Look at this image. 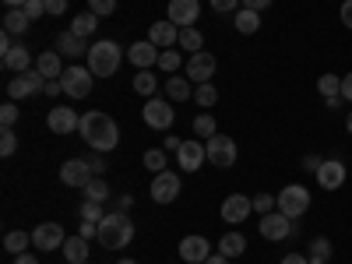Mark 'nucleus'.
Returning <instances> with one entry per match:
<instances>
[{
  "instance_id": "nucleus-29",
  "label": "nucleus",
  "mask_w": 352,
  "mask_h": 264,
  "mask_svg": "<svg viewBox=\"0 0 352 264\" xmlns=\"http://www.w3.org/2000/svg\"><path fill=\"white\" fill-rule=\"evenodd\" d=\"M99 28V14H92V11H81L74 21H71V32L74 36H81V39H88Z\"/></svg>"
},
{
  "instance_id": "nucleus-59",
  "label": "nucleus",
  "mask_w": 352,
  "mask_h": 264,
  "mask_svg": "<svg viewBox=\"0 0 352 264\" xmlns=\"http://www.w3.org/2000/svg\"><path fill=\"white\" fill-rule=\"evenodd\" d=\"M14 264H39V261H36L32 254H18V257H14Z\"/></svg>"
},
{
  "instance_id": "nucleus-18",
  "label": "nucleus",
  "mask_w": 352,
  "mask_h": 264,
  "mask_svg": "<svg viewBox=\"0 0 352 264\" xmlns=\"http://www.w3.org/2000/svg\"><path fill=\"white\" fill-rule=\"evenodd\" d=\"M345 162H338V159H324L320 162V169H317V184L324 187V190H338L342 184H345Z\"/></svg>"
},
{
  "instance_id": "nucleus-42",
  "label": "nucleus",
  "mask_w": 352,
  "mask_h": 264,
  "mask_svg": "<svg viewBox=\"0 0 352 264\" xmlns=\"http://www.w3.org/2000/svg\"><path fill=\"white\" fill-rule=\"evenodd\" d=\"M278 208V197H272V194H257L254 197V212L257 215H268V212H275Z\"/></svg>"
},
{
  "instance_id": "nucleus-4",
  "label": "nucleus",
  "mask_w": 352,
  "mask_h": 264,
  "mask_svg": "<svg viewBox=\"0 0 352 264\" xmlns=\"http://www.w3.org/2000/svg\"><path fill=\"white\" fill-rule=\"evenodd\" d=\"M46 74L39 71V67H32V71H21L18 78H11L8 81V96L18 102V99H28V96H39V92H46Z\"/></svg>"
},
{
  "instance_id": "nucleus-58",
  "label": "nucleus",
  "mask_w": 352,
  "mask_h": 264,
  "mask_svg": "<svg viewBox=\"0 0 352 264\" xmlns=\"http://www.w3.org/2000/svg\"><path fill=\"white\" fill-rule=\"evenodd\" d=\"M180 144H184L180 138H166V148H169V152H180Z\"/></svg>"
},
{
  "instance_id": "nucleus-2",
  "label": "nucleus",
  "mask_w": 352,
  "mask_h": 264,
  "mask_svg": "<svg viewBox=\"0 0 352 264\" xmlns=\"http://www.w3.org/2000/svg\"><path fill=\"white\" fill-rule=\"evenodd\" d=\"M131 240H134V222H131L124 212L106 215V219L99 222V243H102L106 250H124V247H131Z\"/></svg>"
},
{
  "instance_id": "nucleus-11",
  "label": "nucleus",
  "mask_w": 352,
  "mask_h": 264,
  "mask_svg": "<svg viewBox=\"0 0 352 264\" xmlns=\"http://www.w3.org/2000/svg\"><path fill=\"white\" fill-rule=\"evenodd\" d=\"M257 229H261L264 240H275V243H278V240H285L289 232H292V219L275 208V212H268V215H261V226H257Z\"/></svg>"
},
{
  "instance_id": "nucleus-24",
  "label": "nucleus",
  "mask_w": 352,
  "mask_h": 264,
  "mask_svg": "<svg viewBox=\"0 0 352 264\" xmlns=\"http://www.w3.org/2000/svg\"><path fill=\"white\" fill-rule=\"evenodd\" d=\"M60 254H64L71 264H85V261H88V240H85V236H67L64 247H60Z\"/></svg>"
},
{
  "instance_id": "nucleus-31",
  "label": "nucleus",
  "mask_w": 352,
  "mask_h": 264,
  "mask_svg": "<svg viewBox=\"0 0 352 264\" xmlns=\"http://www.w3.org/2000/svg\"><path fill=\"white\" fill-rule=\"evenodd\" d=\"M25 247H32V232H21V229H14V232H8L4 236V250L8 254H25Z\"/></svg>"
},
{
  "instance_id": "nucleus-21",
  "label": "nucleus",
  "mask_w": 352,
  "mask_h": 264,
  "mask_svg": "<svg viewBox=\"0 0 352 264\" xmlns=\"http://www.w3.org/2000/svg\"><path fill=\"white\" fill-rule=\"evenodd\" d=\"M0 64H4V71H14V74H21V71H32V67H36L32 53H28L21 43H14L4 56H0Z\"/></svg>"
},
{
  "instance_id": "nucleus-53",
  "label": "nucleus",
  "mask_w": 352,
  "mask_h": 264,
  "mask_svg": "<svg viewBox=\"0 0 352 264\" xmlns=\"http://www.w3.org/2000/svg\"><path fill=\"white\" fill-rule=\"evenodd\" d=\"M282 264H310V257H307V254H285Z\"/></svg>"
},
{
  "instance_id": "nucleus-39",
  "label": "nucleus",
  "mask_w": 352,
  "mask_h": 264,
  "mask_svg": "<svg viewBox=\"0 0 352 264\" xmlns=\"http://www.w3.org/2000/svg\"><path fill=\"white\" fill-rule=\"evenodd\" d=\"M159 67L166 71V74H176L184 67V56L176 53V50H162V56H159Z\"/></svg>"
},
{
  "instance_id": "nucleus-34",
  "label": "nucleus",
  "mask_w": 352,
  "mask_h": 264,
  "mask_svg": "<svg viewBox=\"0 0 352 264\" xmlns=\"http://www.w3.org/2000/svg\"><path fill=\"white\" fill-rule=\"evenodd\" d=\"M180 50H190V53H201V50H204V36L197 32L194 25L180 28Z\"/></svg>"
},
{
  "instance_id": "nucleus-7",
  "label": "nucleus",
  "mask_w": 352,
  "mask_h": 264,
  "mask_svg": "<svg viewBox=\"0 0 352 264\" xmlns=\"http://www.w3.org/2000/svg\"><path fill=\"white\" fill-rule=\"evenodd\" d=\"M204 152H208V162L212 166L229 169L232 162H236V141L226 138V134H212L208 141H204Z\"/></svg>"
},
{
  "instance_id": "nucleus-13",
  "label": "nucleus",
  "mask_w": 352,
  "mask_h": 264,
  "mask_svg": "<svg viewBox=\"0 0 352 264\" xmlns=\"http://www.w3.org/2000/svg\"><path fill=\"white\" fill-rule=\"evenodd\" d=\"M46 124H50L53 134H74V131L81 127V116H78L71 106H53L50 116H46Z\"/></svg>"
},
{
  "instance_id": "nucleus-55",
  "label": "nucleus",
  "mask_w": 352,
  "mask_h": 264,
  "mask_svg": "<svg viewBox=\"0 0 352 264\" xmlns=\"http://www.w3.org/2000/svg\"><path fill=\"white\" fill-rule=\"evenodd\" d=\"M320 162H324V159H317V155H307V159H303V169L317 173V169H320Z\"/></svg>"
},
{
  "instance_id": "nucleus-28",
  "label": "nucleus",
  "mask_w": 352,
  "mask_h": 264,
  "mask_svg": "<svg viewBox=\"0 0 352 264\" xmlns=\"http://www.w3.org/2000/svg\"><path fill=\"white\" fill-rule=\"evenodd\" d=\"M232 25H236V32L254 36L257 28H261V14H257V11H250V8H240V11H236V18H232Z\"/></svg>"
},
{
  "instance_id": "nucleus-27",
  "label": "nucleus",
  "mask_w": 352,
  "mask_h": 264,
  "mask_svg": "<svg viewBox=\"0 0 352 264\" xmlns=\"http://www.w3.org/2000/svg\"><path fill=\"white\" fill-rule=\"evenodd\" d=\"M28 25H32V18H28L21 8H11V11L4 14V32H11V36H25Z\"/></svg>"
},
{
  "instance_id": "nucleus-52",
  "label": "nucleus",
  "mask_w": 352,
  "mask_h": 264,
  "mask_svg": "<svg viewBox=\"0 0 352 264\" xmlns=\"http://www.w3.org/2000/svg\"><path fill=\"white\" fill-rule=\"evenodd\" d=\"M342 99H345V102H352V71L342 78Z\"/></svg>"
},
{
  "instance_id": "nucleus-38",
  "label": "nucleus",
  "mask_w": 352,
  "mask_h": 264,
  "mask_svg": "<svg viewBox=\"0 0 352 264\" xmlns=\"http://www.w3.org/2000/svg\"><path fill=\"white\" fill-rule=\"evenodd\" d=\"M194 134H201L204 141H208L212 134H219V127H215V116H212V113H201L197 120H194Z\"/></svg>"
},
{
  "instance_id": "nucleus-63",
  "label": "nucleus",
  "mask_w": 352,
  "mask_h": 264,
  "mask_svg": "<svg viewBox=\"0 0 352 264\" xmlns=\"http://www.w3.org/2000/svg\"><path fill=\"white\" fill-rule=\"evenodd\" d=\"M85 264H88V261H85Z\"/></svg>"
},
{
  "instance_id": "nucleus-60",
  "label": "nucleus",
  "mask_w": 352,
  "mask_h": 264,
  "mask_svg": "<svg viewBox=\"0 0 352 264\" xmlns=\"http://www.w3.org/2000/svg\"><path fill=\"white\" fill-rule=\"evenodd\" d=\"M4 4H8V8H25L28 0H4Z\"/></svg>"
},
{
  "instance_id": "nucleus-5",
  "label": "nucleus",
  "mask_w": 352,
  "mask_h": 264,
  "mask_svg": "<svg viewBox=\"0 0 352 264\" xmlns=\"http://www.w3.org/2000/svg\"><path fill=\"white\" fill-rule=\"evenodd\" d=\"M310 208V190L303 184H289L278 190V212L289 215V219H300L303 212Z\"/></svg>"
},
{
  "instance_id": "nucleus-32",
  "label": "nucleus",
  "mask_w": 352,
  "mask_h": 264,
  "mask_svg": "<svg viewBox=\"0 0 352 264\" xmlns=\"http://www.w3.org/2000/svg\"><path fill=\"white\" fill-rule=\"evenodd\" d=\"M155 88H159V78H155L152 71H138V74H134V92H138V96L152 99Z\"/></svg>"
},
{
  "instance_id": "nucleus-51",
  "label": "nucleus",
  "mask_w": 352,
  "mask_h": 264,
  "mask_svg": "<svg viewBox=\"0 0 352 264\" xmlns=\"http://www.w3.org/2000/svg\"><path fill=\"white\" fill-rule=\"evenodd\" d=\"M272 4H275V0H243V8H250V11H257V14H261L264 8H272Z\"/></svg>"
},
{
  "instance_id": "nucleus-15",
  "label": "nucleus",
  "mask_w": 352,
  "mask_h": 264,
  "mask_svg": "<svg viewBox=\"0 0 352 264\" xmlns=\"http://www.w3.org/2000/svg\"><path fill=\"white\" fill-rule=\"evenodd\" d=\"M127 56H131V64H134L138 71H152V67L159 64L162 50H159L152 39H141V43H134V46L127 50Z\"/></svg>"
},
{
  "instance_id": "nucleus-22",
  "label": "nucleus",
  "mask_w": 352,
  "mask_h": 264,
  "mask_svg": "<svg viewBox=\"0 0 352 264\" xmlns=\"http://www.w3.org/2000/svg\"><path fill=\"white\" fill-rule=\"evenodd\" d=\"M148 39H152L159 50L180 46V25H173V21H155V25L148 28Z\"/></svg>"
},
{
  "instance_id": "nucleus-43",
  "label": "nucleus",
  "mask_w": 352,
  "mask_h": 264,
  "mask_svg": "<svg viewBox=\"0 0 352 264\" xmlns=\"http://www.w3.org/2000/svg\"><path fill=\"white\" fill-rule=\"evenodd\" d=\"M88 11L99 14V18H109L116 11V0H88Z\"/></svg>"
},
{
  "instance_id": "nucleus-40",
  "label": "nucleus",
  "mask_w": 352,
  "mask_h": 264,
  "mask_svg": "<svg viewBox=\"0 0 352 264\" xmlns=\"http://www.w3.org/2000/svg\"><path fill=\"white\" fill-rule=\"evenodd\" d=\"M78 215H81V222H102V219H106L102 204H99V201H88V197H85V204H81Z\"/></svg>"
},
{
  "instance_id": "nucleus-12",
  "label": "nucleus",
  "mask_w": 352,
  "mask_h": 264,
  "mask_svg": "<svg viewBox=\"0 0 352 264\" xmlns=\"http://www.w3.org/2000/svg\"><path fill=\"white\" fill-rule=\"evenodd\" d=\"M176 194H180V176L169 173V169L155 173V180H152V201L155 204H169V201H176Z\"/></svg>"
},
{
  "instance_id": "nucleus-23",
  "label": "nucleus",
  "mask_w": 352,
  "mask_h": 264,
  "mask_svg": "<svg viewBox=\"0 0 352 264\" xmlns=\"http://www.w3.org/2000/svg\"><path fill=\"white\" fill-rule=\"evenodd\" d=\"M88 50H92V46H88L81 36H74L71 28L56 36V53H60V56H71V60H78V56H88Z\"/></svg>"
},
{
  "instance_id": "nucleus-48",
  "label": "nucleus",
  "mask_w": 352,
  "mask_h": 264,
  "mask_svg": "<svg viewBox=\"0 0 352 264\" xmlns=\"http://www.w3.org/2000/svg\"><path fill=\"white\" fill-rule=\"evenodd\" d=\"M208 4H212L219 14H229V11H240V4H243V0H208Z\"/></svg>"
},
{
  "instance_id": "nucleus-3",
  "label": "nucleus",
  "mask_w": 352,
  "mask_h": 264,
  "mask_svg": "<svg viewBox=\"0 0 352 264\" xmlns=\"http://www.w3.org/2000/svg\"><path fill=\"white\" fill-rule=\"evenodd\" d=\"M120 60H124V50L116 46L113 39H99V43H92V50H88V71H92L96 78L116 74Z\"/></svg>"
},
{
  "instance_id": "nucleus-30",
  "label": "nucleus",
  "mask_w": 352,
  "mask_h": 264,
  "mask_svg": "<svg viewBox=\"0 0 352 264\" xmlns=\"http://www.w3.org/2000/svg\"><path fill=\"white\" fill-rule=\"evenodd\" d=\"M166 96L173 102H187L190 99V78H166Z\"/></svg>"
},
{
  "instance_id": "nucleus-49",
  "label": "nucleus",
  "mask_w": 352,
  "mask_h": 264,
  "mask_svg": "<svg viewBox=\"0 0 352 264\" xmlns=\"http://www.w3.org/2000/svg\"><path fill=\"white\" fill-rule=\"evenodd\" d=\"M78 236H85V240H99V222H81Z\"/></svg>"
},
{
  "instance_id": "nucleus-8",
  "label": "nucleus",
  "mask_w": 352,
  "mask_h": 264,
  "mask_svg": "<svg viewBox=\"0 0 352 264\" xmlns=\"http://www.w3.org/2000/svg\"><path fill=\"white\" fill-rule=\"evenodd\" d=\"M141 113H144V124H148L152 131H169L173 127V120H176V113H173V106L169 102H162V99H144V106H141Z\"/></svg>"
},
{
  "instance_id": "nucleus-61",
  "label": "nucleus",
  "mask_w": 352,
  "mask_h": 264,
  "mask_svg": "<svg viewBox=\"0 0 352 264\" xmlns=\"http://www.w3.org/2000/svg\"><path fill=\"white\" fill-rule=\"evenodd\" d=\"M345 127H349V134H352V109H349V120H345Z\"/></svg>"
},
{
  "instance_id": "nucleus-56",
  "label": "nucleus",
  "mask_w": 352,
  "mask_h": 264,
  "mask_svg": "<svg viewBox=\"0 0 352 264\" xmlns=\"http://www.w3.org/2000/svg\"><path fill=\"white\" fill-rule=\"evenodd\" d=\"M11 46H14V43H11V32H0V56H4Z\"/></svg>"
},
{
  "instance_id": "nucleus-37",
  "label": "nucleus",
  "mask_w": 352,
  "mask_h": 264,
  "mask_svg": "<svg viewBox=\"0 0 352 264\" xmlns=\"http://www.w3.org/2000/svg\"><path fill=\"white\" fill-rule=\"evenodd\" d=\"M194 102H197V106H204V109H208V106H215V102H219V92H215V85H212V81L197 85V88H194Z\"/></svg>"
},
{
  "instance_id": "nucleus-57",
  "label": "nucleus",
  "mask_w": 352,
  "mask_h": 264,
  "mask_svg": "<svg viewBox=\"0 0 352 264\" xmlns=\"http://www.w3.org/2000/svg\"><path fill=\"white\" fill-rule=\"evenodd\" d=\"M204 264H232V261H229L226 254H212V257H208V261H204Z\"/></svg>"
},
{
  "instance_id": "nucleus-44",
  "label": "nucleus",
  "mask_w": 352,
  "mask_h": 264,
  "mask_svg": "<svg viewBox=\"0 0 352 264\" xmlns=\"http://www.w3.org/2000/svg\"><path fill=\"white\" fill-rule=\"evenodd\" d=\"M144 166H148L152 173H162V169H166V152H159V148L144 152Z\"/></svg>"
},
{
  "instance_id": "nucleus-9",
  "label": "nucleus",
  "mask_w": 352,
  "mask_h": 264,
  "mask_svg": "<svg viewBox=\"0 0 352 264\" xmlns=\"http://www.w3.org/2000/svg\"><path fill=\"white\" fill-rule=\"evenodd\" d=\"M215 67H219V60H215L208 50L190 53V60H187V78L197 81V85H204V81H212V78H215Z\"/></svg>"
},
{
  "instance_id": "nucleus-41",
  "label": "nucleus",
  "mask_w": 352,
  "mask_h": 264,
  "mask_svg": "<svg viewBox=\"0 0 352 264\" xmlns=\"http://www.w3.org/2000/svg\"><path fill=\"white\" fill-rule=\"evenodd\" d=\"M14 152H18V134H14L11 127H4V131H0V155L11 159Z\"/></svg>"
},
{
  "instance_id": "nucleus-47",
  "label": "nucleus",
  "mask_w": 352,
  "mask_h": 264,
  "mask_svg": "<svg viewBox=\"0 0 352 264\" xmlns=\"http://www.w3.org/2000/svg\"><path fill=\"white\" fill-rule=\"evenodd\" d=\"M85 162H88V169H92V176H102V173H106V159H102V152L85 155Z\"/></svg>"
},
{
  "instance_id": "nucleus-36",
  "label": "nucleus",
  "mask_w": 352,
  "mask_h": 264,
  "mask_svg": "<svg viewBox=\"0 0 352 264\" xmlns=\"http://www.w3.org/2000/svg\"><path fill=\"white\" fill-rule=\"evenodd\" d=\"M85 197L88 201H109V184L102 180V176H92V180H88V187H85Z\"/></svg>"
},
{
  "instance_id": "nucleus-16",
  "label": "nucleus",
  "mask_w": 352,
  "mask_h": 264,
  "mask_svg": "<svg viewBox=\"0 0 352 264\" xmlns=\"http://www.w3.org/2000/svg\"><path fill=\"white\" fill-rule=\"evenodd\" d=\"M176 162H180L184 173H197L204 162H208V152H204L201 141H184L180 152H176Z\"/></svg>"
},
{
  "instance_id": "nucleus-20",
  "label": "nucleus",
  "mask_w": 352,
  "mask_h": 264,
  "mask_svg": "<svg viewBox=\"0 0 352 264\" xmlns=\"http://www.w3.org/2000/svg\"><path fill=\"white\" fill-rule=\"evenodd\" d=\"M169 21L173 25H180V28H187V25H194L197 21V14H201V4L197 0H169Z\"/></svg>"
},
{
  "instance_id": "nucleus-1",
  "label": "nucleus",
  "mask_w": 352,
  "mask_h": 264,
  "mask_svg": "<svg viewBox=\"0 0 352 264\" xmlns=\"http://www.w3.org/2000/svg\"><path fill=\"white\" fill-rule=\"evenodd\" d=\"M78 134L85 138V144L92 152H113L116 144H120V127H116V120H113V116H106L102 109L85 113Z\"/></svg>"
},
{
  "instance_id": "nucleus-10",
  "label": "nucleus",
  "mask_w": 352,
  "mask_h": 264,
  "mask_svg": "<svg viewBox=\"0 0 352 264\" xmlns=\"http://www.w3.org/2000/svg\"><path fill=\"white\" fill-rule=\"evenodd\" d=\"M64 226H56V222H43V226H36L32 229V247H39V250H60L64 247Z\"/></svg>"
},
{
  "instance_id": "nucleus-17",
  "label": "nucleus",
  "mask_w": 352,
  "mask_h": 264,
  "mask_svg": "<svg viewBox=\"0 0 352 264\" xmlns=\"http://www.w3.org/2000/svg\"><path fill=\"white\" fill-rule=\"evenodd\" d=\"M60 180H64L67 187L85 190V187H88V180H92V169H88V162H85V159H67V162L60 166Z\"/></svg>"
},
{
  "instance_id": "nucleus-46",
  "label": "nucleus",
  "mask_w": 352,
  "mask_h": 264,
  "mask_svg": "<svg viewBox=\"0 0 352 264\" xmlns=\"http://www.w3.org/2000/svg\"><path fill=\"white\" fill-rule=\"evenodd\" d=\"M21 11H25L28 18H32V21H39V18L46 14V0H28V4H25Z\"/></svg>"
},
{
  "instance_id": "nucleus-35",
  "label": "nucleus",
  "mask_w": 352,
  "mask_h": 264,
  "mask_svg": "<svg viewBox=\"0 0 352 264\" xmlns=\"http://www.w3.org/2000/svg\"><path fill=\"white\" fill-rule=\"evenodd\" d=\"M317 92L324 96V99L342 96V78H338V74H320V78H317Z\"/></svg>"
},
{
  "instance_id": "nucleus-14",
  "label": "nucleus",
  "mask_w": 352,
  "mask_h": 264,
  "mask_svg": "<svg viewBox=\"0 0 352 264\" xmlns=\"http://www.w3.org/2000/svg\"><path fill=\"white\" fill-rule=\"evenodd\" d=\"M250 212H254V197H247V194H229V197L222 201V219H226L229 226L247 222Z\"/></svg>"
},
{
  "instance_id": "nucleus-33",
  "label": "nucleus",
  "mask_w": 352,
  "mask_h": 264,
  "mask_svg": "<svg viewBox=\"0 0 352 264\" xmlns=\"http://www.w3.org/2000/svg\"><path fill=\"white\" fill-rule=\"evenodd\" d=\"M307 257H310V264H328V257H331V240H324V236L310 240V250H307Z\"/></svg>"
},
{
  "instance_id": "nucleus-62",
  "label": "nucleus",
  "mask_w": 352,
  "mask_h": 264,
  "mask_svg": "<svg viewBox=\"0 0 352 264\" xmlns=\"http://www.w3.org/2000/svg\"><path fill=\"white\" fill-rule=\"evenodd\" d=\"M116 264H134V261H116Z\"/></svg>"
},
{
  "instance_id": "nucleus-6",
  "label": "nucleus",
  "mask_w": 352,
  "mask_h": 264,
  "mask_svg": "<svg viewBox=\"0 0 352 264\" xmlns=\"http://www.w3.org/2000/svg\"><path fill=\"white\" fill-rule=\"evenodd\" d=\"M60 81H64V96H71V99H85L88 92H92L96 74L88 71V67H81V64H71V67H64Z\"/></svg>"
},
{
  "instance_id": "nucleus-26",
  "label": "nucleus",
  "mask_w": 352,
  "mask_h": 264,
  "mask_svg": "<svg viewBox=\"0 0 352 264\" xmlns=\"http://www.w3.org/2000/svg\"><path fill=\"white\" fill-rule=\"evenodd\" d=\"M219 254H226L229 261L247 254V236H240V232H226V236L219 240Z\"/></svg>"
},
{
  "instance_id": "nucleus-45",
  "label": "nucleus",
  "mask_w": 352,
  "mask_h": 264,
  "mask_svg": "<svg viewBox=\"0 0 352 264\" xmlns=\"http://www.w3.org/2000/svg\"><path fill=\"white\" fill-rule=\"evenodd\" d=\"M18 106H14V99L11 102H4V106H0V124H4V127H14V120H18Z\"/></svg>"
},
{
  "instance_id": "nucleus-54",
  "label": "nucleus",
  "mask_w": 352,
  "mask_h": 264,
  "mask_svg": "<svg viewBox=\"0 0 352 264\" xmlns=\"http://www.w3.org/2000/svg\"><path fill=\"white\" fill-rule=\"evenodd\" d=\"M342 21H345V28H352V0H345V4H342Z\"/></svg>"
},
{
  "instance_id": "nucleus-50",
  "label": "nucleus",
  "mask_w": 352,
  "mask_h": 264,
  "mask_svg": "<svg viewBox=\"0 0 352 264\" xmlns=\"http://www.w3.org/2000/svg\"><path fill=\"white\" fill-rule=\"evenodd\" d=\"M67 11V0H46V14H53V18H60Z\"/></svg>"
},
{
  "instance_id": "nucleus-25",
  "label": "nucleus",
  "mask_w": 352,
  "mask_h": 264,
  "mask_svg": "<svg viewBox=\"0 0 352 264\" xmlns=\"http://www.w3.org/2000/svg\"><path fill=\"white\" fill-rule=\"evenodd\" d=\"M36 67H39L46 78H60V74H64V64H60V53H56V50L39 53V56H36Z\"/></svg>"
},
{
  "instance_id": "nucleus-19",
  "label": "nucleus",
  "mask_w": 352,
  "mask_h": 264,
  "mask_svg": "<svg viewBox=\"0 0 352 264\" xmlns=\"http://www.w3.org/2000/svg\"><path fill=\"white\" fill-rule=\"evenodd\" d=\"M180 257L187 264H204V261L212 257V243L204 240V236H184L180 240Z\"/></svg>"
}]
</instances>
